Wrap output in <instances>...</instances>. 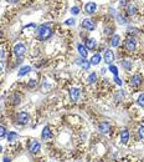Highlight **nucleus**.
<instances>
[{
  "instance_id": "nucleus-28",
  "label": "nucleus",
  "mask_w": 144,
  "mask_h": 162,
  "mask_svg": "<svg viewBox=\"0 0 144 162\" xmlns=\"http://www.w3.org/2000/svg\"><path fill=\"white\" fill-rule=\"evenodd\" d=\"M138 135H139V137H140V138H143V140H144V126L139 127V130H138Z\"/></svg>"
},
{
  "instance_id": "nucleus-33",
  "label": "nucleus",
  "mask_w": 144,
  "mask_h": 162,
  "mask_svg": "<svg viewBox=\"0 0 144 162\" xmlns=\"http://www.w3.org/2000/svg\"><path fill=\"white\" fill-rule=\"evenodd\" d=\"M119 4H121V6H126V5H128V0H121Z\"/></svg>"
},
{
  "instance_id": "nucleus-21",
  "label": "nucleus",
  "mask_w": 144,
  "mask_h": 162,
  "mask_svg": "<svg viewBox=\"0 0 144 162\" xmlns=\"http://www.w3.org/2000/svg\"><path fill=\"white\" fill-rule=\"evenodd\" d=\"M119 40H121V36L119 35H113V38H112V41H111V45L113 47H117L119 45Z\"/></svg>"
},
{
  "instance_id": "nucleus-27",
  "label": "nucleus",
  "mask_w": 144,
  "mask_h": 162,
  "mask_svg": "<svg viewBox=\"0 0 144 162\" xmlns=\"http://www.w3.org/2000/svg\"><path fill=\"white\" fill-rule=\"evenodd\" d=\"M138 104L140 105L142 107H144V94H142V95L138 97Z\"/></svg>"
},
{
  "instance_id": "nucleus-5",
  "label": "nucleus",
  "mask_w": 144,
  "mask_h": 162,
  "mask_svg": "<svg viewBox=\"0 0 144 162\" xmlns=\"http://www.w3.org/2000/svg\"><path fill=\"white\" fill-rule=\"evenodd\" d=\"M111 129H112L111 124L107 122V121H103V122H101V124L98 125V130H99V132H101V133H105V135L109 133Z\"/></svg>"
},
{
  "instance_id": "nucleus-13",
  "label": "nucleus",
  "mask_w": 144,
  "mask_h": 162,
  "mask_svg": "<svg viewBox=\"0 0 144 162\" xmlns=\"http://www.w3.org/2000/svg\"><path fill=\"white\" fill-rule=\"evenodd\" d=\"M96 9H97V5H96V3H93V1L87 3L86 6H85V10H86L87 14H93L96 11Z\"/></svg>"
},
{
  "instance_id": "nucleus-30",
  "label": "nucleus",
  "mask_w": 144,
  "mask_h": 162,
  "mask_svg": "<svg viewBox=\"0 0 144 162\" xmlns=\"http://www.w3.org/2000/svg\"><path fill=\"white\" fill-rule=\"evenodd\" d=\"M114 81H115V84H117V85H119V86H122V84H123V81L119 79L118 76H114Z\"/></svg>"
},
{
  "instance_id": "nucleus-25",
  "label": "nucleus",
  "mask_w": 144,
  "mask_h": 162,
  "mask_svg": "<svg viewBox=\"0 0 144 162\" xmlns=\"http://www.w3.org/2000/svg\"><path fill=\"white\" fill-rule=\"evenodd\" d=\"M6 136V129L4 127V126L0 125V138H3Z\"/></svg>"
},
{
  "instance_id": "nucleus-6",
  "label": "nucleus",
  "mask_w": 144,
  "mask_h": 162,
  "mask_svg": "<svg viewBox=\"0 0 144 162\" xmlns=\"http://www.w3.org/2000/svg\"><path fill=\"white\" fill-rule=\"evenodd\" d=\"M94 21L92 19H85L83 21H82V27L86 30H93L94 29Z\"/></svg>"
},
{
  "instance_id": "nucleus-7",
  "label": "nucleus",
  "mask_w": 144,
  "mask_h": 162,
  "mask_svg": "<svg viewBox=\"0 0 144 162\" xmlns=\"http://www.w3.org/2000/svg\"><path fill=\"white\" fill-rule=\"evenodd\" d=\"M135 47H137V45H135V40L134 39H132V38H129V39H127L126 40V49H127V51H134L135 50Z\"/></svg>"
},
{
  "instance_id": "nucleus-36",
  "label": "nucleus",
  "mask_w": 144,
  "mask_h": 162,
  "mask_svg": "<svg viewBox=\"0 0 144 162\" xmlns=\"http://www.w3.org/2000/svg\"><path fill=\"white\" fill-rule=\"evenodd\" d=\"M8 1H9V3H18L19 0H8Z\"/></svg>"
},
{
  "instance_id": "nucleus-26",
  "label": "nucleus",
  "mask_w": 144,
  "mask_h": 162,
  "mask_svg": "<svg viewBox=\"0 0 144 162\" xmlns=\"http://www.w3.org/2000/svg\"><path fill=\"white\" fill-rule=\"evenodd\" d=\"M117 19H118V23H119V24H123V25H124V24H127V19H126L124 16L118 15V16H117Z\"/></svg>"
},
{
  "instance_id": "nucleus-39",
  "label": "nucleus",
  "mask_w": 144,
  "mask_h": 162,
  "mask_svg": "<svg viewBox=\"0 0 144 162\" xmlns=\"http://www.w3.org/2000/svg\"><path fill=\"white\" fill-rule=\"evenodd\" d=\"M0 109H1V107H0Z\"/></svg>"
},
{
  "instance_id": "nucleus-20",
  "label": "nucleus",
  "mask_w": 144,
  "mask_h": 162,
  "mask_svg": "<svg viewBox=\"0 0 144 162\" xmlns=\"http://www.w3.org/2000/svg\"><path fill=\"white\" fill-rule=\"evenodd\" d=\"M135 13H137L135 5H133V4H128V6H127V14H128V15H134Z\"/></svg>"
},
{
  "instance_id": "nucleus-24",
  "label": "nucleus",
  "mask_w": 144,
  "mask_h": 162,
  "mask_svg": "<svg viewBox=\"0 0 144 162\" xmlns=\"http://www.w3.org/2000/svg\"><path fill=\"white\" fill-rule=\"evenodd\" d=\"M109 71H111L114 76H118V69H117V66L111 65V66H109Z\"/></svg>"
},
{
  "instance_id": "nucleus-17",
  "label": "nucleus",
  "mask_w": 144,
  "mask_h": 162,
  "mask_svg": "<svg viewBox=\"0 0 144 162\" xmlns=\"http://www.w3.org/2000/svg\"><path fill=\"white\" fill-rule=\"evenodd\" d=\"M96 45H97V43H96L94 39H87L86 40V47L88 49V50H93V49L96 47Z\"/></svg>"
},
{
  "instance_id": "nucleus-19",
  "label": "nucleus",
  "mask_w": 144,
  "mask_h": 162,
  "mask_svg": "<svg viewBox=\"0 0 144 162\" xmlns=\"http://www.w3.org/2000/svg\"><path fill=\"white\" fill-rule=\"evenodd\" d=\"M16 138H18V133L15 131H11V132H9L8 135H6V140H8L9 142H12V141H15Z\"/></svg>"
},
{
  "instance_id": "nucleus-37",
  "label": "nucleus",
  "mask_w": 144,
  "mask_h": 162,
  "mask_svg": "<svg viewBox=\"0 0 144 162\" xmlns=\"http://www.w3.org/2000/svg\"><path fill=\"white\" fill-rule=\"evenodd\" d=\"M4 54H5L4 50H0V56H4Z\"/></svg>"
},
{
  "instance_id": "nucleus-23",
  "label": "nucleus",
  "mask_w": 144,
  "mask_h": 162,
  "mask_svg": "<svg viewBox=\"0 0 144 162\" xmlns=\"http://www.w3.org/2000/svg\"><path fill=\"white\" fill-rule=\"evenodd\" d=\"M96 80H97V75H96V72H92V74H90V76H88L87 82L88 84H93V82H96Z\"/></svg>"
},
{
  "instance_id": "nucleus-10",
  "label": "nucleus",
  "mask_w": 144,
  "mask_h": 162,
  "mask_svg": "<svg viewBox=\"0 0 144 162\" xmlns=\"http://www.w3.org/2000/svg\"><path fill=\"white\" fill-rule=\"evenodd\" d=\"M52 137V132L50 130L49 126H45V127L42 129V132H41V138L42 140H49Z\"/></svg>"
},
{
  "instance_id": "nucleus-31",
  "label": "nucleus",
  "mask_w": 144,
  "mask_h": 162,
  "mask_svg": "<svg viewBox=\"0 0 144 162\" xmlns=\"http://www.w3.org/2000/svg\"><path fill=\"white\" fill-rule=\"evenodd\" d=\"M65 24L66 25H75V19H68V20H66V21H65Z\"/></svg>"
},
{
  "instance_id": "nucleus-8",
  "label": "nucleus",
  "mask_w": 144,
  "mask_h": 162,
  "mask_svg": "<svg viewBox=\"0 0 144 162\" xmlns=\"http://www.w3.org/2000/svg\"><path fill=\"white\" fill-rule=\"evenodd\" d=\"M113 60H114V54H113L112 50H109V49H108V50H106V53H105V62L112 65Z\"/></svg>"
},
{
  "instance_id": "nucleus-3",
  "label": "nucleus",
  "mask_w": 144,
  "mask_h": 162,
  "mask_svg": "<svg viewBox=\"0 0 144 162\" xmlns=\"http://www.w3.org/2000/svg\"><path fill=\"white\" fill-rule=\"evenodd\" d=\"M27 147H29V151L31 153H39L40 150H41V145H40V142H39L36 138L30 140V142H29V145H27Z\"/></svg>"
},
{
  "instance_id": "nucleus-12",
  "label": "nucleus",
  "mask_w": 144,
  "mask_h": 162,
  "mask_svg": "<svg viewBox=\"0 0 144 162\" xmlns=\"http://www.w3.org/2000/svg\"><path fill=\"white\" fill-rule=\"evenodd\" d=\"M78 97H80V89L72 87V89L70 90V98H71L72 101H77Z\"/></svg>"
},
{
  "instance_id": "nucleus-18",
  "label": "nucleus",
  "mask_w": 144,
  "mask_h": 162,
  "mask_svg": "<svg viewBox=\"0 0 144 162\" xmlns=\"http://www.w3.org/2000/svg\"><path fill=\"white\" fill-rule=\"evenodd\" d=\"M90 62H91V65H98L99 62H101V55L99 54H94L92 58H91Z\"/></svg>"
},
{
  "instance_id": "nucleus-29",
  "label": "nucleus",
  "mask_w": 144,
  "mask_h": 162,
  "mask_svg": "<svg viewBox=\"0 0 144 162\" xmlns=\"http://www.w3.org/2000/svg\"><path fill=\"white\" fill-rule=\"evenodd\" d=\"M71 13L73 14V15H77V14L80 13V9L77 8V6H73V8L71 9Z\"/></svg>"
},
{
  "instance_id": "nucleus-4",
  "label": "nucleus",
  "mask_w": 144,
  "mask_h": 162,
  "mask_svg": "<svg viewBox=\"0 0 144 162\" xmlns=\"http://www.w3.org/2000/svg\"><path fill=\"white\" fill-rule=\"evenodd\" d=\"M29 118H30L29 114L25 112V111H21V112H19L18 116H16V122L19 125H23L24 126V125H26L27 122H29Z\"/></svg>"
},
{
  "instance_id": "nucleus-9",
  "label": "nucleus",
  "mask_w": 144,
  "mask_h": 162,
  "mask_svg": "<svg viewBox=\"0 0 144 162\" xmlns=\"http://www.w3.org/2000/svg\"><path fill=\"white\" fill-rule=\"evenodd\" d=\"M129 137H131V133H129V131L127 129H123L121 131V141H122V144H128V141H129Z\"/></svg>"
},
{
  "instance_id": "nucleus-1",
  "label": "nucleus",
  "mask_w": 144,
  "mask_h": 162,
  "mask_svg": "<svg viewBox=\"0 0 144 162\" xmlns=\"http://www.w3.org/2000/svg\"><path fill=\"white\" fill-rule=\"evenodd\" d=\"M37 35L40 40H47L51 38L52 35V30L50 29L49 25H41L37 27Z\"/></svg>"
},
{
  "instance_id": "nucleus-2",
  "label": "nucleus",
  "mask_w": 144,
  "mask_h": 162,
  "mask_svg": "<svg viewBox=\"0 0 144 162\" xmlns=\"http://www.w3.org/2000/svg\"><path fill=\"white\" fill-rule=\"evenodd\" d=\"M12 51H14V55L16 56V58H23V56L25 55V53H26V46L24 45V44H21V43H19V44H16L15 46H14V49H12Z\"/></svg>"
},
{
  "instance_id": "nucleus-38",
  "label": "nucleus",
  "mask_w": 144,
  "mask_h": 162,
  "mask_svg": "<svg viewBox=\"0 0 144 162\" xmlns=\"http://www.w3.org/2000/svg\"><path fill=\"white\" fill-rule=\"evenodd\" d=\"M1 151H3V147H1V145H0V153H1Z\"/></svg>"
},
{
  "instance_id": "nucleus-15",
  "label": "nucleus",
  "mask_w": 144,
  "mask_h": 162,
  "mask_svg": "<svg viewBox=\"0 0 144 162\" xmlns=\"http://www.w3.org/2000/svg\"><path fill=\"white\" fill-rule=\"evenodd\" d=\"M131 84L133 86H139L142 84V76L140 75H133L131 79Z\"/></svg>"
},
{
  "instance_id": "nucleus-22",
  "label": "nucleus",
  "mask_w": 144,
  "mask_h": 162,
  "mask_svg": "<svg viewBox=\"0 0 144 162\" xmlns=\"http://www.w3.org/2000/svg\"><path fill=\"white\" fill-rule=\"evenodd\" d=\"M122 67H124L126 70H131L132 69V62L128 61V60H122Z\"/></svg>"
},
{
  "instance_id": "nucleus-16",
  "label": "nucleus",
  "mask_w": 144,
  "mask_h": 162,
  "mask_svg": "<svg viewBox=\"0 0 144 162\" xmlns=\"http://www.w3.org/2000/svg\"><path fill=\"white\" fill-rule=\"evenodd\" d=\"M77 64H78L80 66H82V69H85V70H88V69H90V66H91V62L87 61V60H85L83 58L80 59V60H77Z\"/></svg>"
},
{
  "instance_id": "nucleus-34",
  "label": "nucleus",
  "mask_w": 144,
  "mask_h": 162,
  "mask_svg": "<svg viewBox=\"0 0 144 162\" xmlns=\"http://www.w3.org/2000/svg\"><path fill=\"white\" fill-rule=\"evenodd\" d=\"M3 71H4V62L0 61V74H1Z\"/></svg>"
},
{
  "instance_id": "nucleus-14",
  "label": "nucleus",
  "mask_w": 144,
  "mask_h": 162,
  "mask_svg": "<svg viewBox=\"0 0 144 162\" xmlns=\"http://www.w3.org/2000/svg\"><path fill=\"white\" fill-rule=\"evenodd\" d=\"M30 71H31V66H29V65H25V66H23V67H20L19 72H18V76H19V77L25 76L26 74H29Z\"/></svg>"
},
{
  "instance_id": "nucleus-11",
  "label": "nucleus",
  "mask_w": 144,
  "mask_h": 162,
  "mask_svg": "<svg viewBox=\"0 0 144 162\" xmlns=\"http://www.w3.org/2000/svg\"><path fill=\"white\" fill-rule=\"evenodd\" d=\"M77 50H78V54L81 55V58L86 59L87 56H88V49H87L85 45L78 44V45H77Z\"/></svg>"
},
{
  "instance_id": "nucleus-35",
  "label": "nucleus",
  "mask_w": 144,
  "mask_h": 162,
  "mask_svg": "<svg viewBox=\"0 0 144 162\" xmlns=\"http://www.w3.org/2000/svg\"><path fill=\"white\" fill-rule=\"evenodd\" d=\"M3 162H11V161H10L9 157H4V158H3Z\"/></svg>"
},
{
  "instance_id": "nucleus-32",
  "label": "nucleus",
  "mask_w": 144,
  "mask_h": 162,
  "mask_svg": "<svg viewBox=\"0 0 144 162\" xmlns=\"http://www.w3.org/2000/svg\"><path fill=\"white\" fill-rule=\"evenodd\" d=\"M35 85H36V81L35 80H29V86L30 87H34Z\"/></svg>"
}]
</instances>
